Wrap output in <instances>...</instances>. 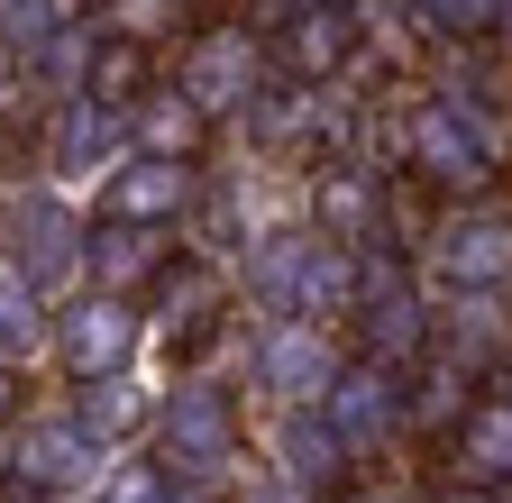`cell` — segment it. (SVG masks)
Wrapping results in <instances>:
<instances>
[{
	"label": "cell",
	"mask_w": 512,
	"mask_h": 503,
	"mask_svg": "<svg viewBox=\"0 0 512 503\" xmlns=\"http://www.w3.org/2000/svg\"><path fill=\"white\" fill-rule=\"evenodd\" d=\"M174 92L192 101L220 129V119H247L256 101H266V37H256L247 19H220V28H192L183 37V65H174Z\"/></svg>",
	"instance_id": "1"
},
{
	"label": "cell",
	"mask_w": 512,
	"mask_h": 503,
	"mask_svg": "<svg viewBox=\"0 0 512 503\" xmlns=\"http://www.w3.org/2000/svg\"><path fill=\"white\" fill-rule=\"evenodd\" d=\"M229 458H238V403H229V385L183 375V385L165 394V412H156V467L174 485H220Z\"/></svg>",
	"instance_id": "2"
},
{
	"label": "cell",
	"mask_w": 512,
	"mask_h": 503,
	"mask_svg": "<svg viewBox=\"0 0 512 503\" xmlns=\"http://www.w3.org/2000/svg\"><path fill=\"white\" fill-rule=\"evenodd\" d=\"M92 257V220L74 211V193H55V183H28V193L10 202V220H0V266L28 275L37 293L74 284Z\"/></svg>",
	"instance_id": "3"
},
{
	"label": "cell",
	"mask_w": 512,
	"mask_h": 503,
	"mask_svg": "<svg viewBox=\"0 0 512 503\" xmlns=\"http://www.w3.org/2000/svg\"><path fill=\"white\" fill-rule=\"evenodd\" d=\"M37 165L55 193H101V183L128 165V119L101 101H55L46 129H37Z\"/></svg>",
	"instance_id": "4"
},
{
	"label": "cell",
	"mask_w": 512,
	"mask_h": 503,
	"mask_svg": "<svg viewBox=\"0 0 512 503\" xmlns=\"http://www.w3.org/2000/svg\"><path fill=\"white\" fill-rule=\"evenodd\" d=\"M101 467H110V449H101L74 412H37V421L10 439V485H28V494H46V503H83V494L101 485Z\"/></svg>",
	"instance_id": "5"
},
{
	"label": "cell",
	"mask_w": 512,
	"mask_h": 503,
	"mask_svg": "<svg viewBox=\"0 0 512 503\" xmlns=\"http://www.w3.org/2000/svg\"><path fill=\"white\" fill-rule=\"evenodd\" d=\"M247 366H256V385L275 394V412H311V403H330V385L348 375L320 321H256Z\"/></svg>",
	"instance_id": "6"
},
{
	"label": "cell",
	"mask_w": 512,
	"mask_h": 503,
	"mask_svg": "<svg viewBox=\"0 0 512 503\" xmlns=\"http://www.w3.org/2000/svg\"><path fill=\"white\" fill-rule=\"evenodd\" d=\"M147 348V321H138V302H110V293H83V302H64L55 311V366L74 375V385H101V375H128V357Z\"/></svg>",
	"instance_id": "7"
},
{
	"label": "cell",
	"mask_w": 512,
	"mask_h": 503,
	"mask_svg": "<svg viewBox=\"0 0 512 503\" xmlns=\"http://www.w3.org/2000/svg\"><path fill=\"white\" fill-rule=\"evenodd\" d=\"M202 202V174L192 165H165V156H128L101 193H92V220H110V229H165L174 238V220Z\"/></svg>",
	"instance_id": "8"
},
{
	"label": "cell",
	"mask_w": 512,
	"mask_h": 503,
	"mask_svg": "<svg viewBox=\"0 0 512 503\" xmlns=\"http://www.w3.org/2000/svg\"><path fill=\"white\" fill-rule=\"evenodd\" d=\"M302 220L330 238V247H366L384 238V183H375V165H348V156H330L311 174V193H302Z\"/></svg>",
	"instance_id": "9"
},
{
	"label": "cell",
	"mask_w": 512,
	"mask_h": 503,
	"mask_svg": "<svg viewBox=\"0 0 512 503\" xmlns=\"http://www.w3.org/2000/svg\"><path fill=\"white\" fill-rule=\"evenodd\" d=\"M320 412H330V430L348 439V458H366V449H384V439H394V430L412 421V385L357 357V366L339 375V385H330V403H320Z\"/></svg>",
	"instance_id": "10"
},
{
	"label": "cell",
	"mask_w": 512,
	"mask_h": 503,
	"mask_svg": "<svg viewBox=\"0 0 512 503\" xmlns=\"http://www.w3.org/2000/svg\"><path fill=\"white\" fill-rule=\"evenodd\" d=\"M430 266L448 293H503L512 284V211H467V220H448L439 247H430Z\"/></svg>",
	"instance_id": "11"
},
{
	"label": "cell",
	"mask_w": 512,
	"mask_h": 503,
	"mask_svg": "<svg viewBox=\"0 0 512 503\" xmlns=\"http://www.w3.org/2000/svg\"><path fill=\"white\" fill-rule=\"evenodd\" d=\"M174 257H183V247H174L165 229H110V220H92L83 275H92V293H110V302H138V293H156V284L174 275Z\"/></svg>",
	"instance_id": "12"
},
{
	"label": "cell",
	"mask_w": 512,
	"mask_h": 503,
	"mask_svg": "<svg viewBox=\"0 0 512 503\" xmlns=\"http://www.w3.org/2000/svg\"><path fill=\"white\" fill-rule=\"evenodd\" d=\"M266 476H284V485H302V494H330L339 476H348V439L330 430V412H275L266 421Z\"/></svg>",
	"instance_id": "13"
},
{
	"label": "cell",
	"mask_w": 512,
	"mask_h": 503,
	"mask_svg": "<svg viewBox=\"0 0 512 503\" xmlns=\"http://www.w3.org/2000/svg\"><path fill=\"white\" fill-rule=\"evenodd\" d=\"M357 19H348V0H320V10H293L284 19V74L302 83V92H339V74H348V55H357Z\"/></svg>",
	"instance_id": "14"
},
{
	"label": "cell",
	"mask_w": 512,
	"mask_h": 503,
	"mask_svg": "<svg viewBox=\"0 0 512 503\" xmlns=\"http://www.w3.org/2000/svg\"><path fill=\"white\" fill-rule=\"evenodd\" d=\"M202 147H211V119L192 110L174 83H156L138 110H128V156H165V165H202Z\"/></svg>",
	"instance_id": "15"
},
{
	"label": "cell",
	"mask_w": 512,
	"mask_h": 503,
	"mask_svg": "<svg viewBox=\"0 0 512 503\" xmlns=\"http://www.w3.org/2000/svg\"><path fill=\"white\" fill-rule=\"evenodd\" d=\"M64 412H74V421L101 439V449L119 458V449H128V430L165 412V394H156V385H138V375H101V385H74V403H64Z\"/></svg>",
	"instance_id": "16"
},
{
	"label": "cell",
	"mask_w": 512,
	"mask_h": 503,
	"mask_svg": "<svg viewBox=\"0 0 512 503\" xmlns=\"http://www.w3.org/2000/svg\"><path fill=\"white\" fill-rule=\"evenodd\" d=\"M439 339H448V357H458V375H467V366H494V357L512 348V302H503V293H448Z\"/></svg>",
	"instance_id": "17"
},
{
	"label": "cell",
	"mask_w": 512,
	"mask_h": 503,
	"mask_svg": "<svg viewBox=\"0 0 512 503\" xmlns=\"http://www.w3.org/2000/svg\"><path fill=\"white\" fill-rule=\"evenodd\" d=\"M458 467H467L476 494L512 485V394H494V403H476V412L458 421Z\"/></svg>",
	"instance_id": "18"
},
{
	"label": "cell",
	"mask_w": 512,
	"mask_h": 503,
	"mask_svg": "<svg viewBox=\"0 0 512 503\" xmlns=\"http://www.w3.org/2000/svg\"><path fill=\"white\" fill-rule=\"evenodd\" d=\"M55 348V311H46V293L28 284V275H10L0 266V366H28V357H46Z\"/></svg>",
	"instance_id": "19"
},
{
	"label": "cell",
	"mask_w": 512,
	"mask_h": 503,
	"mask_svg": "<svg viewBox=\"0 0 512 503\" xmlns=\"http://www.w3.org/2000/svg\"><path fill=\"white\" fill-rule=\"evenodd\" d=\"M156 92V46H128V37H101L92 46V83H83V101H101V110H138Z\"/></svg>",
	"instance_id": "20"
},
{
	"label": "cell",
	"mask_w": 512,
	"mask_h": 503,
	"mask_svg": "<svg viewBox=\"0 0 512 503\" xmlns=\"http://www.w3.org/2000/svg\"><path fill=\"white\" fill-rule=\"evenodd\" d=\"M83 10H92V0H0V46H10L19 65H28V55H37L46 37H64V28H92Z\"/></svg>",
	"instance_id": "21"
},
{
	"label": "cell",
	"mask_w": 512,
	"mask_h": 503,
	"mask_svg": "<svg viewBox=\"0 0 512 503\" xmlns=\"http://www.w3.org/2000/svg\"><path fill=\"white\" fill-rule=\"evenodd\" d=\"M92 28L101 37H128V46H165L174 28H183V0H92Z\"/></svg>",
	"instance_id": "22"
},
{
	"label": "cell",
	"mask_w": 512,
	"mask_h": 503,
	"mask_svg": "<svg viewBox=\"0 0 512 503\" xmlns=\"http://www.w3.org/2000/svg\"><path fill=\"white\" fill-rule=\"evenodd\" d=\"M403 19H421L430 37H494L503 0H403Z\"/></svg>",
	"instance_id": "23"
},
{
	"label": "cell",
	"mask_w": 512,
	"mask_h": 503,
	"mask_svg": "<svg viewBox=\"0 0 512 503\" xmlns=\"http://www.w3.org/2000/svg\"><path fill=\"white\" fill-rule=\"evenodd\" d=\"M165 494H174V476L156 458H138V449H119L101 467V485H92V503H165Z\"/></svg>",
	"instance_id": "24"
},
{
	"label": "cell",
	"mask_w": 512,
	"mask_h": 503,
	"mask_svg": "<svg viewBox=\"0 0 512 503\" xmlns=\"http://www.w3.org/2000/svg\"><path fill=\"white\" fill-rule=\"evenodd\" d=\"M238 503H320V494H302V485H284V476H266V467H256V476L238 485Z\"/></svg>",
	"instance_id": "25"
},
{
	"label": "cell",
	"mask_w": 512,
	"mask_h": 503,
	"mask_svg": "<svg viewBox=\"0 0 512 503\" xmlns=\"http://www.w3.org/2000/svg\"><path fill=\"white\" fill-rule=\"evenodd\" d=\"M165 503H220V485H174Z\"/></svg>",
	"instance_id": "26"
},
{
	"label": "cell",
	"mask_w": 512,
	"mask_h": 503,
	"mask_svg": "<svg viewBox=\"0 0 512 503\" xmlns=\"http://www.w3.org/2000/svg\"><path fill=\"white\" fill-rule=\"evenodd\" d=\"M10 412H19V375L0 366V421H10Z\"/></svg>",
	"instance_id": "27"
},
{
	"label": "cell",
	"mask_w": 512,
	"mask_h": 503,
	"mask_svg": "<svg viewBox=\"0 0 512 503\" xmlns=\"http://www.w3.org/2000/svg\"><path fill=\"white\" fill-rule=\"evenodd\" d=\"M439 503H494V494H476V485H458V494H439Z\"/></svg>",
	"instance_id": "28"
},
{
	"label": "cell",
	"mask_w": 512,
	"mask_h": 503,
	"mask_svg": "<svg viewBox=\"0 0 512 503\" xmlns=\"http://www.w3.org/2000/svg\"><path fill=\"white\" fill-rule=\"evenodd\" d=\"M357 503H412V494H394V485H384V494H357Z\"/></svg>",
	"instance_id": "29"
},
{
	"label": "cell",
	"mask_w": 512,
	"mask_h": 503,
	"mask_svg": "<svg viewBox=\"0 0 512 503\" xmlns=\"http://www.w3.org/2000/svg\"><path fill=\"white\" fill-rule=\"evenodd\" d=\"M494 37H503V46H512V0H503V28H494Z\"/></svg>",
	"instance_id": "30"
},
{
	"label": "cell",
	"mask_w": 512,
	"mask_h": 503,
	"mask_svg": "<svg viewBox=\"0 0 512 503\" xmlns=\"http://www.w3.org/2000/svg\"><path fill=\"white\" fill-rule=\"evenodd\" d=\"M494 503H512V485H494Z\"/></svg>",
	"instance_id": "31"
},
{
	"label": "cell",
	"mask_w": 512,
	"mask_h": 503,
	"mask_svg": "<svg viewBox=\"0 0 512 503\" xmlns=\"http://www.w3.org/2000/svg\"><path fill=\"white\" fill-rule=\"evenodd\" d=\"M83 503H92V494H83Z\"/></svg>",
	"instance_id": "32"
}]
</instances>
